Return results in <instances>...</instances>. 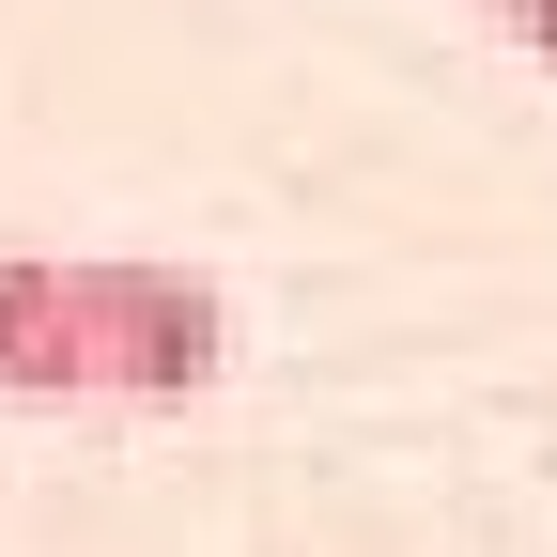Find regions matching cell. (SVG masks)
I'll return each mask as SVG.
<instances>
[{"label":"cell","instance_id":"6da1fadb","mask_svg":"<svg viewBox=\"0 0 557 557\" xmlns=\"http://www.w3.org/2000/svg\"><path fill=\"white\" fill-rule=\"evenodd\" d=\"M233 357L218 278L186 263H62L0 248V403H201Z\"/></svg>","mask_w":557,"mask_h":557},{"label":"cell","instance_id":"7a4b0ae2","mask_svg":"<svg viewBox=\"0 0 557 557\" xmlns=\"http://www.w3.org/2000/svg\"><path fill=\"white\" fill-rule=\"evenodd\" d=\"M496 16H511V47H542V62H557V0H496Z\"/></svg>","mask_w":557,"mask_h":557}]
</instances>
